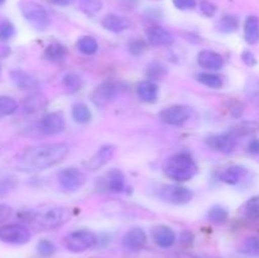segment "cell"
Here are the masks:
<instances>
[{"label":"cell","instance_id":"obj_28","mask_svg":"<svg viewBox=\"0 0 259 258\" xmlns=\"http://www.w3.org/2000/svg\"><path fill=\"white\" fill-rule=\"evenodd\" d=\"M238 27H239V19L232 14L224 15L217 24L218 30L223 33H232L237 30Z\"/></svg>","mask_w":259,"mask_h":258},{"label":"cell","instance_id":"obj_10","mask_svg":"<svg viewBox=\"0 0 259 258\" xmlns=\"http://www.w3.org/2000/svg\"><path fill=\"white\" fill-rule=\"evenodd\" d=\"M66 120L65 116L60 111L48 113L43 116L38 124V129L45 136H57L65 131Z\"/></svg>","mask_w":259,"mask_h":258},{"label":"cell","instance_id":"obj_46","mask_svg":"<svg viewBox=\"0 0 259 258\" xmlns=\"http://www.w3.org/2000/svg\"><path fill=\"white\" fill-rule=\"evenodd\" d=\"M248 152L254 156H259V139H253L250 143L248 144Z\"/></svg>","mask_w":259,"mask_h":258},{"label":"cell","instance_id":"obj_38","mask_svg":"<svg viewBox=\"0 0 259 258\" xmlns=\"http://www.w3.org/2000/svg\"><path fill=\"white\" fill-rule=\"evenodd\" d=\"M45 105V100L43 99H40L39 96H32V98H28V100L25 101V110L27 111H37L39 110L42 106Z\"/></svg>","mask_w":259,"mask_h":258},{"label":"cell","instance_id":"obj_44","mask_svg":"<svg viewBox=\"0 0 259 258\" xmlns=\"http://www.w3.org/2000/svg\"><path fill=\"white\" fill-rule=\"evenodd\" d=\"M194 242V234L190 230H184L181 234V243L184 245H191Z\"/></svg>","mask_w":259,"mask_h":258},{"label":"cell","instance_id":"obj_26","mask_svg":"<svg viewBox=\"0 0 259 258\" xmlns=\"http://www.w3.org/2000/svg\"><path fill=\"white\" fill-rule=\"evenodd\" d=\"M71 114H72V119L76 123L85 124L91 120L90 109H89V106L83 103H76L75 105L72 106Z\"/></svg>","mask_w":259,"mask_h":258},{"label":"cell","instance_id":"obj_1","mask_svg":"<svg viewBox=\"0 0 259 258\" xmlns=\"http://www.w3.org/2000/svg\"><path fill=\"white\" fill-rule=\"evenodd\" d=\"M66 143H45L25 148L18 157L17 167L22 172H37L61 163L67 157Z\"/></svg>","mask_w":259,"mask_h":258},{"label":"cell","instance_id":"obj_3","mask_svg":"<svg viewBox=\"0 0 259 258\" xmlns=\"http://www.w3.org/2000/svg\"><path fill=\"white\" fill-rule=\"evenodd\" d=\"M71 217V211L67 207L55 206H40L32 212V220L35 224L45 229H55L65 224Z\"/></svg>","mask_w":259,"mask_h":258},{"label":"cell","instance_id":"obj_5","mask_svg":"<svg viewBox=\"0 0 259 258\" xmlns=\"http://www.w3.org/2000/svg\"><path fill=\"white\" fill-rule=\"evenodd\" d=\"M98 238L90 230H75L63 239V245L72 253H81L96 244Z\"/></svg>","mask_w":259,"mask_h":258},{"label":"cell","instance_id":"obj_21","mask_svg":"<svg viewBox=\"0 0 259 258\" xmlns=\"http://www.w3.org/2000/svg\"><path fill=\"white\" fill-rule=\"evenodd\" d=\"M103 27L105 28L106 30L113 33H120L124 32L129 28V20L126 18L120 17V15L116 14H109L106 15L105 18L101 22Z\"/></svg>","mask_w":259,"mask_h":258},{"label":"cell","instance_id":"obj_7","mask_svg":"<svg viewBox=\"0 0 259 258\" xmlns=\"http://www.w3.org/2000/svg\"><path fill=\"white\" fill-rule=\"evenodd\" d=\"M58 182L66 192H76L86 184V175L76 167H68L58 172Z\"/></svg>","mask_w":259,"mask_h":258},{"label":"cell","instance_id":"obj_34","mask_svg":"<svg viewBox=\"0 0 259 258\" xmlns=\"http://www.w3.org/2000/svg\"><path fill=\"white\" fill-rule=\"evenodd\" d=\"M244 211L248 219L259 220V196H254L248 200Z\"/></svg>","mask_w":259,"mask_h":258},{"label":"cell","instance_id":"obj_42","mask_svg":"<svg viewBox=\"0 0 259 258\" xmlns=\"http://www.w3.org/2000/svg\"><path fill=\"white\" fill-rule=\"evenodd\" d=\"M13 209L7 204H0V224L8 220L12 215Z\"/></svg>","mask_w":259,"mask_h":258},{"label":"cell","instance_id":"obj_17","mask_svg":"<svg viewBox=\"0 0 259 258\" xmlns=\"http://www.w3.org/2000/svg\"><path fill=\"white\" fill-rule=\"evenodd\" d=\"M152 238L156 242V244L161 248H169L175 244L176 235L175 232L169 227L166 225H159L152 230Z\"/></svg>","mask_w":259,"mask_h":258},{"label":"cell","instance_id":"obj_48","mask_svg":"<svg viewBox=\"0 0 259 258\" xmlns=\"http://www.w3.org/2000/svg\"><path fill=\"white\" fill-rule=\"evenodd\" d=\"M126 3H129V4H134V3L137 2V0H125Z\"/></svg>","mask_w":259,"mask_h":258},{"label":"cell","instance_id":"obj_45","mask_svg":"<svg viewBox=\"0 0 259 258\" xmlns=\"http://www.w3.org/2000/svg\"><path fill=\"white\" fill-rule=\"evenodd\" d=\"M14 187V184L9 180H5V181H0V195H5L7 192H9L10 190Z\"/></svg>","mask_w":259,"mask_h":258},{"label":"cell","instance_id":"obj_18","mask_svg":"<svg viewBox=\"0 0 259 258\" xmlns=\"http://www.w3.org/2000/svg\"><path fill=\"white\" fill-rule=\"evenodd\" d=\"M9 75L13 83L20 90H34V89H38V81L25 71L12 70Z\"/></svg>","mask_w":259,"mask_h":258},{"label":"cell","instance_id":"obj_31","mask_svg":"<svg viewBox=\"0 0 259 258\" xmlns=\"http://www.w3.org/2000/svg\"><path fill=\"white\" fill-rule=\"evenodd\" d=\"M18 109V103L10 96H0V118L14 114Z\"/></svg>","mask_w":259,"mask_h":258},{"label":"cell","instance_id":"obj_4","mask_svg":"<svg viewBox=\"0 0 259 258\" xmlns=\"http://www.w3.org/2000/svg\"><path fill=\"white\" fill-rule=\"evenodd\" d=\"M19 7L23 17L34 29L45 30L50 25V14L40 4L34 2H22Z\"/></svg>","mask_w":259,"mask_h":258},{"label":"cell","instance_id":"obj_8","mask_svg":"<svg viewBox=\"0 0 259 258\" xmlns=\"http://www.w3.org/2000/svg\"><path fill=\"white\" fill-rule=\"evenodd\" d=\"M159 196L174 205H185L191 201L192 191L181 185H164L159 190Z\"/></svg>","mask_w":259,"mask_h":258},{"label":"cell","instance_id":"obj_23","mask_svg":"<svg viewBox=\"0 0 259 258\" xmlns=\"http://www.w3.org/2000/svg\"><path fill=\"white\" fill-rule=\"evenodd\" d=\"M105 187L109 191L113 192H121L125 187V179L120 169H111L108 175H106L105 180Z\"/></svg>","mask_w":259,"mask_h":258},{"label":"cell","instance_id":"obj_19","mask_svg":"<svg viewBox=\"0 0 259 258\" xmlns=\"http://www.w3.org/2000/svg\"><path fill=\"white\" fill-rule=\"evenodd\" d=\"M245 175H247V168L244 166L232 164V166L223 168V171L219 175V179L228 185H237L244 179Z\"/></svg>","mask_w":259,"mask_h":258},{"label":"cell","instance_id":"obj_36","mask_svg":"<svg viewBox=\"0 0 259 258\" xmlns=\"http://www.w3.org/2000/svg\"><path fill=\"white\" fill-rule=\"evenodd\" d=\"M15 34V28L9 20L0 23V40H9Z\"/></svg>","mask_w":259,"mask_h":258},{"label":"cell","instance_id":"obj_49","mask_svg":"<svg viewBox=\"0 0 259 258\" xmlns=\"http://www.w3.org/2000/svg\"><path fill=\"white\" fill-rule=\"evenodd\" d=\"M4 2H5V0H0V5L4 4Z\"/></svg>","mask_w":259,"mask_h":258},{"label":"cell","instance_id":"obj_11","mask_svg":"<svg viewBox=\"0 0 259 258\" xmlns=\"http://www.w3.org/2000/svg\"><path fill=\"white\" fill-rule=\"evenodd\" d=\"M161 121L168 125H182L191 116V109L185 105H171L158 114Z\"/></svg>","mask_w":259,"mask_h":258},{"label":"cell","instance_id":"obj_14","mask_svg":"<svg viewBox=\"0 0 259 258\" xmlns=\"http://www.w3.org/2000/svg\"><path fill=\"white\" fill-rule=\"evenodd\" d=\"M147 39L151 46L154 47H163L174 43V35L163 27L154 25L147 30Z\"/></svg>","mask_w":259,"mask_h":258},{"label":"cell","instance_id":"obj_29","mask_svg":"<svg viewBox=\"0 0 259 258\" xmlns=\"http://www.w3.org/2000/svg\"><path fill=\"white\" fill-rule=\"evenodd\" d=\"M62 85L66 91L70 94H75L80 90L81 88V77L75 72H68L63 76Z\"/></svg>","mask_w":259,"mask_h":258},{"label":"cell","instance_id":"obj_33","mask_svg":"<svg viewBox=\"0 0 259 258\" xmlns=\"http://www.w3.org/2000/svg\"><path fill=\"white\" fill-rule=\"evenodd\" d=\"M244 254L250 257H259V237H249L244 240L242 248H240Z\"/></svg>","mask_w":259,"mask_h":258},{"label":"cell","instance_id":"obj_13","mask_svg":"<svg viewBox=\"0 0 259 258\" xmlns=\"http://www.w3.org/2000/svg\"><path fill=\"white\" fill-rule=\"evenodd\" d=\"M197 63H199L200 67L212 72V71L222 70L223 66H224V60H223L222 55H219L218 52L204 50L197 55Z\"/></svg>","mask_w":259,"mask_h":258},{"label":"cell","instance_id":"obj_24","mask_svg":"<svg viewBox=\"0 0 259 258\" xmlns=\"http://www.w3.org/2000/svg\"><path fill=\"white\" fill-rule=\"evenodd\" d=\"M45 56L50 62L61 63L65 61L66 56H67V50L61 43H51L50 46L46 47Z\"/></svg>","mask_w":259,"mask_h":258},{"label":"cell","instance_id":"obj_20","mask_svg":"<svg viewBox=\"0 0 259 258\" xmlns=\"http://www.w3.org/2000/svg\"><path fill=\"white\" fill-rule=\"evenodd\" d=\"M137 95L144 103H156L157 98H158V86L151 80L142 81L137 86Z\"/></svg>","mask_w":259,"mask_h":258},{"label":"cell","instance_id":"obj_41","mask_svg":"<svg viewBox=\"0 0 259 258\" xmlns=\"http://www.w3.org/2000/svg\"><path fill=\"white\" fill-rule=\"evenodd\" d=\"M196 0H174V5L180 10H190L196 7Z\"/></svg>","mask_w":259,"mask_h":258},{"label":"cell","instance_id":"obj_6","mask_svg":"<svg viewBox=\"0 0 259 258\" xmlns=\"http://www.w3.org/2000/svg\"><path fill=\"white\" fill-rule=\"evenodd\" d=\"M119 93H120L119 83L114 80H106L94 89L93 93L90 94V99L94 105L98 108H104L110 104Z\"/></svg>","mask_w":259,"mask_h":258},{"label":"cell","instance_id":"obj_22","mask_svg":"<svg viewBox=\"0 0 259 258\" xmlns=\"http://www.w3.org/2000/svg\"><path fill=\"white\" fill-rule=\"evenodd\" d=\"M244 38L248 45L259 42V19L254 15H249L244 23Z\"/></svg>","mask_w":259,"mask_h":258},{"label":"cell","instance_id":"obj_9","mask_svg":"<svg viewBox=\"0 0 259 258\" xmlns=\"http://www.w3.org/2000/svg\"><path fill=\"white\" fill-rule=\"evenodd\" d=\"M30 233L25 227L19 224H8L0 228V240L9 244H25L29 242Z\"/></svg>","mask_w":259,"mask_h":258},{"label":"cell","instance_id":"obj_27","mask_svg":"<svg viewBox=\"0 0 259 258\" xmlns=\"http://www.w3.org/2000/svg\"><path fill=\"white\" fill-rule=\"evenodd\" d=\"M196 78L199 82H201L202 85L207 86L210 89H220L223 86V78L222 76L217 75V73L211 72H200L196 75Z\"/></svg>","mask_w":259,"mask_h":258},{"label":"cell","instance_id":"obj_25","mask_svg":"<svg viewBox=\"0 0 259 258\" xmlns=\"http://www.w3.org/2000/svg\"><path fill=\"white\" fill-rule=\"evenodd\" d=\"M76 47L80 51L81 53L86 56H93L98 52L99 50V43L91 35H83V37L78 38V40L76 42Z\"/></svg>","mask_w":259,"mask_h":258},{"label":"cell","instance_id":"obj_16","mask_svg":"<svg viewBox=\"0 0 259 258\" xmlns=\"http://www.w3.org/2000/svg\"><path fill=\"white\" fill-rule=\"evenodd\" d=\"M147 234L141 228H133L128 230L123 238V245L129 250H139L146 245Z\"/></svg>","mask_w":259,"mask_h":258},{"label":"cell","instance_id":"obj_40","mask_svg":"<svg viewBox=\"0 0 259 258\" xmlns=\"http://www.w3.org/2000/svg\"><path fill=\"white\" fill-rule=\"evenodd\" d=\"M200 12L205 15V17H214L217 13V7L212 3L207 2V0H202L200 3Z\"/></svg>","mask_w":259,"mask_h":258},{"label":"cell","instance_id":"obj_43","mask_svg":"<svg viewBox=\"0 0 259 258\" xmlns=\"http://www.w3.org/2000/svg\"><path fill=\"white\" fill-rule=\"evenodd\" d=\"M242 60L248 66H254L257 63V58H255L254 53H252L250 51H244L242 53Z\"/></svg>","mask_w":259,"mask_h":258},{"label":"cell","instance_id":"obj_12","mask_svg":"<svg viewBox=\"0 0 259 258\" xmlns=\"http://www.w3.org/2000/svg\"><path fill=\"white\" fill-rule=\"evenodd\" d=\"M237 136L232 132L229 133H222V134H214V136L206 138L205 143L210 149L217 152H222V153L229 154L237 147Z\"/></svg>","mask_w":259,"mask_h":258},{"label":"cell","instance_id":"obj_35","mask_svg":"<svg viewBox=\"0 0 259 258\" xmlns=\"http://www.w3.org/2000/svg\"><path fill=\"white\" fill-rule=\"evenodd\" d=\"M166 67H164L163 65H161V63L158 62H153L149 65L147 75H148V77L151 78L152 81V78H153V80H158V78L163 77V76L166 75Z\"/></svg>","mask_w":259,"mask_h":258},{"label":"cell","instance_id":"obj_30","mask_svg":"<svg viewBox=\"0 0 259 258\" xmlns=\"http://www.w3.org/2000/svg\"><path fill=\"white\" fill-rule=\"evenodd\" d=\"M228 217H229V212L222 205H214L207 212V219L214 224H223L227 222Z\"/></svg>","mask_w":259,"mask_h":258},{"label":"cell","instance_id":"obj_47","mask_svg":"<svg viewBox=\"0 0 259 258\" xmlns=\"http://www.w3.org/2000/svg\"><path fill=\"white\" fill-rule=\"evenodd\" d=\"M48 2H50L51 4H55V5H63V7H65V5H70V4H72V3L75 2V0H48Z\"/></svg>","mask_w":259,"mask_h":258},{"label":"cell","instance_id":"obj_32","mask_svg":"<svg viewBox=\"0 0 259 258\" xmlns=\"http://www.w3.org/2000/svg\"><path fill=\"white\" fill-rule=\"evenodd\" d=\"M78 8L86 15H95L103 8L101 0H78Z\"/></svg>","mask_w":259,"mask_h":258},{"label":"cell","instance_id":"obj_37","mask_svg":"<svg viewBox=\"0 0 259 258\" xmlns=\"http://www.w3.org/2000/svg\"><path fill=\"white\" fill-rule=\"evenodd\" d=\"M37 249L43 257H50L52 255L53 253L56 252V247L52 242L47 239H42L39 243L37 244Z\"/></svg>","mask_w":259,"mask_h":258},{"label":"cell","instance_id":"obj_15","mask_svg":"<svg viewBox=\"0 0 259 258\" xmlns=\"http://www.w3.org/2000/svg\"><path fill=\"white\" fill-rule=\"evenodd\" d=\"M114 154H115V147L110 146V144L103 146L90 159H89L86 166H88V168L90 169V171H96V169L105 166L108 162H110L111 158L114 157Z\"/></svg>","mask_w":259,"mask_h":258},{"label":"cell","instance_id":"obj_39","mask_svg":"<svg viewBox=\"0 0 259 258\" xmlns=\"http://www.w3.org/2000/svg\"><path fill=\"white\" fill-rule=\"evenodd\" d=\"M128 48H129V52H131L132 55L139 56V55H142L144 51H146L147 45L144 43V40H142V39H133L129 42Z\"/></svg>","mask_w":259,"mask_h":258},{"label":"cell","instance_id":"obj_2","mask_svg":"<svg viewBox=\"0 0 259 258\" xmlns=\"http://www.w3.org/2000/svg\"><path fill=\"white\" fill-rule=\"evenodd\" d=\"M163 169L168 179L177 182L189 181L197 174V166L189 152H180L169 157Z\"/></svg>","mask_w":259,"mask_h":258}]
</instances>
